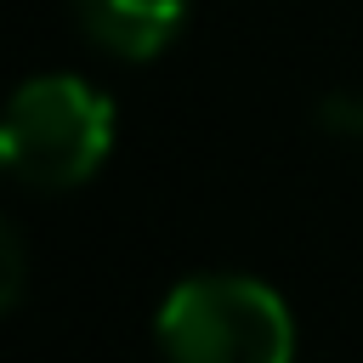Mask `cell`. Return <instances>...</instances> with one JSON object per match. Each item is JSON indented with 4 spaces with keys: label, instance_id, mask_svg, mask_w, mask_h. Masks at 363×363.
Masks as SVG:
<instances>
[{
    "label": "cell",
    "instance_id": "3957f363",
    "mask_svg": "<svg viewBox=\"0 0 363 363\" xmlns=\"http://www.w3.org/2000/svg\"><path fill=\"white\" fill-rule=\"evenodd\" d=\"M74 11H79V28L102 51L142 62V57H159L176 40L187 0H74Z\"/></svg>",
    "mask_w": 363,
    "mask_h": 363
},
{
    "label": "cell",
    "instance_id": "5b68a950",
    "mask_svg": "<svg viewBox=\"0 0 363 363\" xmlns=\"http://www.w3.org/2000/svg\"><path fill=\"white\" fill-rule=\"evenodd\" d=\"M318 119H323L335 136H346V142H363V91H335V96H323Z\"/></svg>",
    "mask_w": 363,
    "mask_h": 363
},
{
    "label": "cell",
    "instance_id": "277c9868",
    "mask_svg": "<svg viewBox=\"0 0 363 363\" xmlns=\"http://www.w3.org/2000/svg\"><path fill=\"white\" fill-rule=\"evenodd\" d=\"M23 301V233L0 221V306L11 312Z\"/></svg>",
    "mask_w": 363,
    "mask_h": 363
},
{
    "label": "cell",
    "instance_id": "6da1fadb",
    "mask_svg": "<svg viewBox=\"0 0 363 363\" xmlns=\"http://www.w3.org/2000/svg\"><path fill=\"white\" fill-rule=\"evenodd\" d=\"M113 147V102L74 79V74H40L28 79L0 125V159L23 187L68 193L102 170Z\"/></svg>",
    "mask_w": 363,
    "mask_h": 363
},
{
    "label": "cell",
    "instance_id": "7a4b0ae2",
    "mask_svg": "<svg viewBox=\"0 0 363 363\" xmlns=\"http://www.w3.org/2000/svg\"><path fill=\"white\" fill-rule=\"evenodd\" d=\"M159 352L170 363H289L295 318L267 284L244 272H204L164 295Z\"/></svg>",
    "mask_w": 363,
    "mask_h": 363
}]
</instances>
